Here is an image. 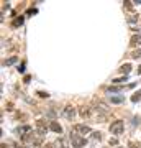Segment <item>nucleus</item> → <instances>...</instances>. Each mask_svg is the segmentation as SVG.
<instances>
[{
  "instance_id": "obj_11",
  "label": "nucleus",
  "mask_w": 141,
  "mask_h": 148,
  "mask_svg": "<svg viewBox=\"0 0 141 148\" xmlns=\"http://www.w3.org/2000/svg\"><path fill=\"white\" fill-rule=\"evenodd\" d=\"M130 71H131V66H130V64H123V66L120 68V73H123V74H128Z\"/></svg>"
},
{
  "instance_id": "obj_18",
  "label": "nucleus",
  "mask_w": 141,
  "mask_h": 148,
  "mask_svg": "<svg viewBox=\"0 0 141 148\" xmlns=\"http://www.w3.org/2000/svg\"><path fill=\"white\" fill-rule=\"evenodd\" d=\"M92 138H94V140H100V138H102V135H100V132H94Z\"/></svg>"
},
{
  "instance_id": "obj_2",
  "label": "nucleus",
  "mask_w": 141,
  "mask_h": 148,
  "mask_svg": "<svg viewBox=\"0 0 141 148\" xmlns=\"http://www.w3.org/2000/svg\"><path fill=\"white\" fill-rule=\"evenodd\" d=\"M110 133L113 135H121L123 133V120H115L110 125Z\"/></svg>"
},
{
  "instance_id": "obj_26",
  "label": "nucleus",
  "mask_w": 141,
  "mask_h": 148,
  "mask_svg": "<svg viewBox=\"0 0 141 148\" xmlns=\"http://www.w3.org/2000/svg\"><path fill=\"white\" fill-rule=\"evenodd\" d=\"M2 148H8V147H7L5 143H2Z\"/></svg>"
},
{
  "instance_id": "obj_12",
  "label": "nucleus",
  "mask_w": 141,
  "mask_h": 148,
  "mask_svg": "<svg viewBox=\"0 0 141 148\" xmlns=\"http://www.w3.org/2000/svg\"><path fill=\"white\" fill-rule=\"evenodd\" d=\"M110 101L113 102V104H121L125 99H123V97H120V95H115V97H110Z\"/></svg>"
},
{
  "instance_id": "obj_10",
  "label": "nucleus",
  "mask_w": 141,
  "mask_h": 148,
  "mask_svg": "<svg viewBox=\"0 0 141 148\" xmlns=\"http://www.w3.org/2000/svg\"><path fill=\"white\" fill-rule=\"evenodd\" d=\"M21 23H23V16H16L15 20L12 21V27H13V28H16V27H20Z\"/></svg>"
},
{
  "instance_id": "obj_20",
  "label": "nucleus",
  "mask_w": 141,
  "mask_h": 148,
  "mask_svg": "<svg viewBox=\"0 0 141 148\" xmlns=\"http://www.w3.org/2000/svg\"><path fill=\"white\" fill-rule=\"evenodd\" d=\"M125 7H126V8H128V10H131V8H133V3H131V2H128V0H126V2H125Z\"/></svg>"
},
{
  "instance_id": "obj_21",
  "label": "nucleus",
  "mask_w": 141,
  "mask_h": 148,
  "mask_svg": "<svg viewBox=\"0 0 141 148\" xmlns=\"http://www.w3.org/2000/svg\"><path fill=\"white\" fill-rule=\"evenodd\" d=\"M38 95H40V97H43V99H44V97H48V92H43V90H40V92H38Z\"/></svg>"
},
{
  "instance_id": "obj_16",
  "label": "nucleus",
  "mask_w": 141,
  "mask_h": 148,
  "mask_svg": "<svg viewBox=\"0 0 141 148\" xmlns=\"http://www.w3.org/2000/svg\"><path fill=\"white\" fill-rule=\"evenodd\" d=\"M130 56H131V58H135V59H136V58H141V49H138V51H133Z\"/></svg>"
},
{
  "instance_id": "obj_8",
  "label": "nucleus",
  "mask_w": 141,
  "mask_h": 148,
  "mask_svg": "<svg viewBox=\"0 0 141 148\" xmlns=\"http://www.w3.org/2000/svg\"><path fill=\"white\" fill-rule=\"evenodd\" d=\"M30 132H31V127H30V125H23V127L16 128V133H18V135H23V137H25L26 133H30Z\"/></svg>"
},
{
  "instance_id": "obj_1",
  "label": "nucleus",
  "mask_w": 141,
  "mask_h": 148,
  "mask_svg": "<svg viewBox=\"0 0 141 148\" xmlns=\"http://www.w3.org/2000/svg\"><path fill=\"white\" fill-rule=\"evenodd\" d=\"M71 142H72V147L76 148H82L87 145V140L84 137H79L77 133H71Z\"/></svg>"
},
{
  "instance_id": "obj_7",
  "label": "nucleus",
  "mask_w": 141,
  "mask_h": 148,
  "mask_svg": "<svg viewBox=\"0 0 141 148\" xmlns=\"http://www.w3.org/2000/svg\"><path fill=\"white\" fill-rule=\"evenodd\" d=\"M49 128H51L52 132H56V133H63V127H61L56 120H52L51 123H49Z\"/></svg>"
},
{
  "instance_id": "obj_5",
  "label": "nucleus",
  "mask_w": 141,
  "mask_h": 148,
  "mask_svg": "<svg viewBox=\"0 0 141 148\" xmlns=\"http://www.w3.org/2000/svg\"><path fill=\"white\" fill-rule=\"evenodd\" d=\"M36 130L40 135H44L48 130V125H46V122L44 120H36Z\"/></svg>"
},
{
  "instance_id": "obj_19",
  "label": "nucleus",
  "mask_w": 141,
  "mask_h": 148,
  "mask_svg": "<svg viewBox=\"0 0 141 148\" xmlns=\"http://www.w3.org/2000/svg\"><path fill=\"white\" fill-rule=\"evenodd\" d=\"M5 107H7V110H13V104H12V102H7Z\"/></svg>"
},
{
  "instance_id": "obj_13",
  "label": "nucleus",
  "mask_w": 141,
  "mask_h": 148,
  "mask_svg": "<svg viewBox=\"0 0 141 148\" xmlns=\"http://www.w3.org/2000/svg\"><path fill=\"white\" fill-rule=\"evenodd\" d=\"M131 101H133V102H138V101H141V90H138L136 94H133V95H131Z\"/></svg>"
},
{
  "instance_id": "obj_23",
  "label": "nucleus",
  "mask_w": 141,
  "mask_h": 148,
  "mask_svg": "<svg viewBox=\"0 0 141 148\" xmlns=\"http://www.w3.org/2000/svg\"><path fill=\"white\" fill-rule=\"evenodd\" d=\"M110 145H118V140L116 138H110Z\"/></svg>"
},
{
  "instance_id": "obj_14",
  "label": "nucleus",
  "mask_w": 141,
  "mask_h": 148,
  "mask_svg": "<svg viewBox=\"0 0 141 148\" xmlns=\"http://www.w3.org/2000/svg\"><path fill=\"white\" fill-rule=\"evenodd\" d=\"M140 40H141V36H133V38H131V46L140 45Z\"/></svg>"
},
{
  "instance_id": "obj_22",
  "label": "nucleus",
  "mask_w": 141,
  "mask_h": 148,
  "mask_svg": "<svg viewBox=\"0 0 141 148\" xmlns=\"http://www.w3.org/2000/svg\"><path fill=\"white\" fill-rule=\"evenodd\" d=\"M123 81H126V76H125V77H118V79H113V82H116V84H118V82H123Z\"/></svg>"
},
{
  "instance_id": "obj_25",
  "label": "nucleus",
  "mask_w": 141,
  "mask_h": 148,
  "mask_svg": "<svg viewBox=\"0 0 141 148\" xmlns=\"http://www.w3.org/2000/svg\"><path fill=\"white\" fill-rule=\"evenodd\" d=\"M44 148H56L54 145H51V143H48V145H44Z\"/></svg>"
},
{
  "instance_id": "obj_27",
  "label": "nucleus",
  "mask_w": 141,
  "mask_h": 148,
  "mask_svg": "<svg viewBox=\"0 0 141 148\" xmlns=\"http://www.w3.org/2000/svg\"><path fill=\"white\" fill-rule=\"evenodd\" d=\"M138 74H141V66H140V69H138Z\"/></svg>"
},
{
  "instance_id": "obj_24",
  "label": "nucleus",
  "mask_w": 141,
  "mask_h": 148,
  "mask_svg": "<svg viewBox=\"0 0 141 148\" xmlns=\"http://www.w3.org/2000/svg\"><path fill=\"white\" fill-rule=\"evenodd\" d=\"M18 71H20V73H25V64H21V66H18Z\"/></svg>"
},
{
  "instance_id": "obj_6",
  "label": "nucleus",
  "mask_w": 141,
  "mask_h": 148,
  "mask_svg": "<svg viewBox=\"0 0 141 148\" xmlns=\"http://www.w3.org/2000/svg\"><path fill=\"white\" fill-rule=\"evenodd\" d=\"M79 114H80V117L87 119V117L92 115V107H89V106H82L80 109H79Z\"/></svg>"
},
{
  "instance_id": "obj_15",
  "label": "nucleus",
  "mask_w": 141,
  "mask_h": 148,
  "mask_svg": "<svg viewBox=\"0 0 141 148\" xmlns=\"http://www.w3.org/2000/svg\"><path fill=\"white\" fill-rule=\"evenodd\" d=\"M128 147H130V148H141V143L140 142H138V143H136V142H130V143H128Z\"/></svg>"
},
{
  "instance_id": "obj_4",
  "label": "nucleus",
  "mask_w": 141,
  "mask_h": 148,
  "mask_svg": "<svg viewBox=\"0 0 141 148\" xmlns=\"http://www.w3.org/2000/svg\"><path fill=\"white\" fill-rule=\"evenodd\" d=\"M63 115L66 117V119H69V120H72L74 115H76V109H74L72 106H66L63 110Z\"/></svg>"
},
{
  "instance_id": "obj_3",
  "label": "nucleus",
  "mask_w": 141,
  "mask_h": 148,
  "mask_svg": "<svg viewBox=\"0 0 141 148\" xmlns=\"http://www.w3.org/2000/svg\"><path fill=\"white\" fill-rule=\"evenodd\" d=\"M72 130H74V133H77V135H89V133L92 132L89 125H82V123H77V125H74Z\"/></svg>"
},
{
  "instance_id": "obj_9",
  "label": "nucleus",
  "mask_w": 141,
  "mask_h": 148,
  "mask_svg": "<svg viewBox=\"0 0 141 148\" xmlns=\"http://www.w3.org/2000/svg\"><path fill=\"white\" fill-rule=\"evenodd\" d=\"M16 61H18V56H12V58H8L7 61H3V64H5V66H12V64H15Z\"/></svg>"
},
{
  "instance_id": "obj_17",
  "label": "nucleus",
  "mask_w": 141,
  "mask_h": 148,
  "mask_svg": "<svg viewBox=\"0 0 141 148\" xmlns=\"http://www.w3.org/2000/svg\"><path fill=\"white\" fill-rule=\"evenodd\" d=\"M58 145H59V148H67V147H66V142H64L63 138H59V140H58Z\"/></svg>"
},
{
  "instance_id": "obj_28",
  "label": "nucleus",
  "mask_w": 141,
  "mask_h": 148,
  "mask_svg": "<svg viewBox=\"0 0 141 148\" xmlns=\"http://www.w3.org/2000/svg\"><path fill=\"white\" fill-rule=\"evenodd\" d=\"M21 148H30V147H21Z\"/></svg>"
}]
</instances>
